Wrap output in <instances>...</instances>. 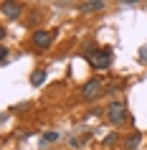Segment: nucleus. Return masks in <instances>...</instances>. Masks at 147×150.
I'll use <instances>...</instances> for the list:
<instances>
[{
	"label": "nucleus",
	"instance_id": "obj_1",
	"mask_svg": "<svg viewBox=\"0 0 147 150\" xmlns=\"http://www.w3.org/2000/svg\"><path fill=\"white\" fill-rule=\"evenodd\" d=\"M96 48H89L86 51V59L91 61V66H96V69H109L112 66V51L109 48H101L99 54H94Z\"/></svg>",
	"mask_w": 147,
	"mask_h": 150
},
{
	"label": "nucleus",
	"instance_id": "obj_7",
	"mask_svg": "<svg viewBox=\"0 0 147 150\" xmlns=\"http://www.w3.org/2000/svg\"><path fill=\"white\" fill-rule=\"evenodd\" d=\"M43 81H46V71H33L31 74V84L33 87H41Z\"/></svg>",
	"mask_w": 147,
	"mask_h": 150
},
{
	"label": "nucleus",
	"instance_id": "obj_5",
	"mask_svg": "<svg viewBox=\"0 0 147 150\" xmlns=\"http://www.w3.org/2000/svg\"><path fill=\"white\" fill-rule=\"evenodd\" d=\"M20 10H23V5H20V3H3V16H5V18L20 16Z\"/></svg>",
	"mask_w": 147,
	"mask_h": 150
},
{
	"label": "nucleus",
	"instance_id": "obj_8",
	"mask_svg": "<svg viewBox=\"0 0 147 150\" xmlns=\"http://www.w3.org/2000/svg\"><path fill=\"white\" fill-rule=\"evenodd\" d=\"M139 140H142V135H139V132H134V135L129 137V140H127V148H129V150H134V148L139 145Z\"/></svg>",
	"mask_w": 147,
	"mask_h": 150
},
{
	"label": "nucleus",
	"instance_id": "obj_10",
	"mask_svg": "<svg viewBox=\"0 0 147 150\" xmlns=\"http://www.w3.org/2000/svg\"><path fill=\"white\" fill-rule=\"evenodd\" d=\"M117 137H119V135H117V132H112V135L107 137V140H104V145H114V142H117Z\"/></svg>",
	"mask_w": 147,
	"mask_h": 150
},
{
	"label": "nucleus",
	"instance_id": "obj_6",
	"mask_svg": "<svg viewBox=\"0 0 147 150\" xmlns=\"http://www.w3.org/2000/svg\"><path fill=\"white\" fill-rule=\"evenodd\" d=\"M79 10L81 13H96V10H104V3L101 0H89V3H81Z\"/></svg>",
	"mask_w": 147,
	"mask_h": 150
},
{
	"label": "nucleus",
	"instance_id": "obj_11",
	"mask_svg": "<svg viewBox=\"0 0 147 150\" xmlns=\"http://www.w3.org/2000/svg\"><path fill=\"white\" fill-rule=\"evenodd\" d=\"M0 59H3V64L8 61V48H0Z\"/></svg>",
	"mask_w": 147,
	"mask_h": 150
},
{
	"label": "nucleus",
	"instance_id": "obj_4",
	"mask_svg": "<svg viewBox=\"0 0 147 150\" xmlns=\"http://www.w3.org/2000/svg\"><path fill=\"white\" fill-rule=\"evenodd\" d=\"M51 41H53L51 31H36V33H33V43H36L38 48H48V46H51Z\"/></svg>",
	"mask_w": 147,
	"mask_h": 150
},
{
	"label": "nucleus",
	"instance_id": "obj_9",
	"mask_svg": "<svg viewBox=\"0 0 147 150\" xmlns=\"http://www.w3.org/2000/svg\"><path fill=\"white\" fill-rule=\"evenodd\" d=\"M56 140H58V132H53V130H51V132H46L43 137H41V142H43V145H48V142H56Z\"/></svg>",
	"mask_w": 147,
	"mask_h": 150
},
{
	"label": "nucleus",
	"instance_id": "obj_2",
	"mask_svg": "<svg viewBox=\"0 0 147 150\" xmlns=\"http://www.w3.org/2000/svg\"><path fill=\"white\" fill-rule=\"evenodd\" d=\"M107 117L112 125H122L124 120H127V107H124L122 102H112L107 107Z\"/></svg>",
	"mask_w": 147,
	"mask_h": 150
},
{
	"label": "nucleus",
	"instance_id": "obj_3",
	"mask_svg": "<svg viewBox=\"0 0 147 150\" xmlns=\"http://www.w3.org/2000/svg\"><path fill=\"white\" fill-rule=\"evenodd\" d=\"M101 89H104V81L101 79H89L84 84V89H81V97L84 99H96L101 94Z\"/></svg>",
	"mask_w": 147,
	"mask_h": 150
}]
</instances>
